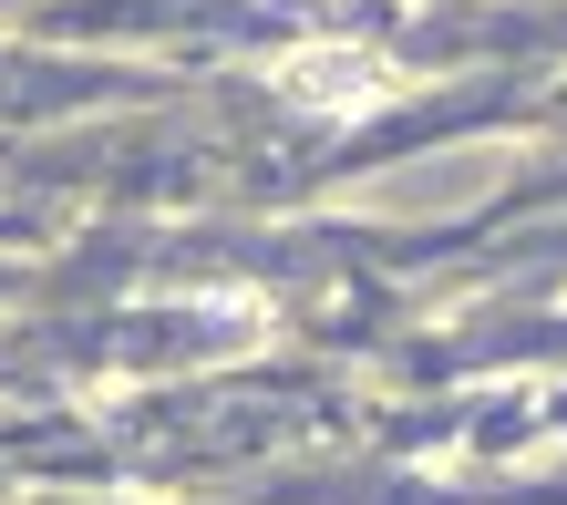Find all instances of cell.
<instances>
[{"mask_svg": "<svg viewBox=\"0 0 567 505\" xmlns=\"http://www.w3.org/2000/svg\"><path fill=\"white\" fill-rule=\"evenodd\" d=\"M279 83L299 93V104H382V93H392V73H382V62L372 52H351V42H310V52H289L279 62Z\"/></svg>", "mask_w": 567, "mask_h": 505, "instance_id": "1", "label": "cell"}]
</instances>
